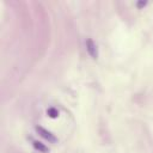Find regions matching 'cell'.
Masks as SVG:
<instances>
[{
    "mask_svg": "<svg viewBox=\"0 0 153 153\" xmlns=\"http://www.w3.org/2000/svg\"><path fill=\"white\" fill-rule=\"evenodd\" d=\"M36 130L38 131V134H39L42 137H44V139H45V140H48L49 142H55V141H56L55 136H54L50 131L45 130L44 128H42V127H36Z\"/></svg>",
    "mask_w": 153,
    "mask_h": 153,
    "instance_id": "cell-1",
    "label": "cell"
},
{
    "mask_svg": "<svg viewBox=\"0 0 153 153\" xmlns=\"http://www.w3.org/2000/svg\"><path fill=\"white\" fill-rule=\"evenodd\" d=\"M47 114H48L51 118H55V117H57L59 111H57L55 108H49V109H48V111H47Z\"/></svg>",
    "mask_w": 153,
    "mask_h": 153,
    "instance_id": "cell-4",
    "label": "cell"
},
{
    "mask_svg": "<svg viewBox=\"0 0 153 153\" xmlns=\"http://www.w3.org/2000/svg\"><path fill=\"white\" fill-rule=\"evenodd\" d=\"M33 146H35V148H37V149L41 151V152H47V147H45L43 143L38 142V141H33Z\"/></svg>",
    "mask_w": 153,
    "mask_h": 153,
    "instance_id": "cell-3",
    "label": "cell"
},
{
    "mask_svg": "<svg viewBox=\"0 0 153 153\" xmlns=\"http://www.w3.org/2000/svg\"><path fill=\"white\" fill-rule=\"evenodd\" d=\"M86 49H87L88 54H90L93 59H97V48H96V44H94L91 39L87 41V43H86Z\"/></svg>",
    "mask_w": 153,
    "mask_h": 153,
    "instance_id": "cell-2",
    "label": "cell"
}]
</instances>
